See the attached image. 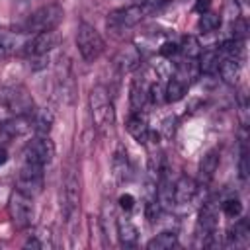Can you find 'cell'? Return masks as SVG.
Masks as SVG:
<instances>
[{
	"label": "cell",
	"mask_w": 250,
	"mask_h": 250,
	"mask_svg": "<svg viewBox=\"0 0 250 250\" xmlns=\"http://www.w3.org/2000/svg\"><path fill=\"white\" fill-rule=\"evenodd\" d=\"M64 18V10L59 4H47L37 8L33 14H29V18L23 23V31L25 33H43V31H55L59 27V23Z\"/></svg>",
	"instance_id": "cell-1"
},
{
	"label": "cell",
	"mask_w": 250,
	"mask_h": 250,
	"mask_svg": "<svg viewBox=\"0 0 250 250\" xmlns=\"http://www.w3.org/2000/svg\"><path fill=\"white\" fill-rule=\"evenodd\" d=\"M76 47H78L80 57L86 62H94L105 51V43H104L102 35L98 33V29L94 25H90L86 21H82L76 29Z\"/></svg>",
	"instance_id": "cell-2"
},
{
	"label": "cell",
	"mask_w": 250,
	"mask_h": 250,
	"mask_svg": "<svg viewBox=\"0 0 250 250\" xmlns=\"http://www.w3.org/2000/svg\"><path fill=\"white\" fill-rule=\"evenodd\" d=\"M90 109H92V119L94 125L104 131L113 125V104L109 100V94L104 86H96L90 92Z\"/></svg>",
	"instance_id": "cell-3"
},
{
	"label": "cell",
	"mask_w": 250,
	"mask_h": 250,
	"mask_svg": "<svg viewBox=\"0 0 250 250\" xmlns=\"http://www.w3.org/2000/svg\"><path fill=\"white\" fill-rule=\"evenodd\" d=\"M8 209H10L12 221L18 229H25L31 225V219H33V197L31 195H27L20 189L12 191Z\"/></svg>",
	"instance_id": "cell-4"
},
{
	"label": "cell",
	"mask_w": 250,
	"mask_h": 250,
	"mask_svg": "<svg viewBox=\"0 0 250 250\" xmlns=\"http://www.w3.org/2000/svg\"><path fill=\"white\" fill-rule=\"evenodd\" d=\"M55 156V145L53 141L45 135H37L33 141L27 143L25 150H23V162L35 164V166H47Z\"/></svg>",
	"instance_id": "cell-5"
},
{
	"label": "cell",
	"mask_w": 250,
	"mask_h": 250,
	"mask_svg": "<svg viewBox=\"0 0 250 250\" xmlns=\"http://www.w3.org/2000/svg\"><path fill=\"white\" fill-rule=\"evenodd\" d=\"M145 18V12L139 4H133V6H125V8H119V10H113L107 14V29L113 31V33H119L123 29H129V27H135L137 23H141V20Z\"/></svg>",
	"instance_id": "cell-6"
},
{
	"label": "cell",
	"mask_w": 250,
	"mask_h": 250,
	"mask_svg": "<svg viewBox=\"0 0 250 250\" xmlns=\"http://www.w3.org/2000/svg\"><path fill=\"white\" fill-rule=\"evenodd\" d=\"M43 188V166H35L29 162H23L20 174H18V182H16V189L27 193V195H37Z\"/></svg>",
	"instance_id": "cell-7"
},
{
	"label": "cell",
	"mask_w": 250,
	"mask_h": 250,
	"mask_svg": "<svg viewBox=\"0 0 250 250\" xmlns=\"http://www.w3.org/2000/svg\"><path fill=\"white\" fill-rule=\"evenodd\" d=\"M78 201H80V182H78V176L70 170L62 182V189H61V207H62V213L66 219L76 211Z\"/></svg>",
	"instance_id": "cell-8"
},
{
	"label": "cell",
	"mask_w": 250,
	"mask_h": 250,
	"mask_svg": "<svg viewBox=\"0 0 250 250\" xmlns=\"http://www.w3.org/2000/svg\"><path fill=\"white\" fill-rule=\"evenodd\" d=\"M6 107L10 109L12 115H31L33 100L23 88H16L6 94Z\"/></svg>",
	"instance_id": "cell-9"
},
{
	"label": "cell",
	"mask_w": 250,
	"mask_h": 250,
	"mask_svg": "<svg viewBox=\"0 0 250 250\" xmlns=\"http://www.w3.org/2000/svg\"><path fill=\"white\" fill-rule=\"evenodd\" d=\"M55 45H57V33L55 31L35 33L33 39H29L25 43V53L29 57H45V55H49V51Z\"/></svg>",
	"instance_id": "cell-10"
},
{
	"label": "cell",
	"mask_w": 250,
	"mask_h": 250,
	"mask_svg": "<svg viewBox=\"0 0 250 250\" xmlns=\"http://www.w3.org/2000/svg\"><path fill=\"white\" fill-rule=\"evenodd\" d=\"M125 129H127V133L135 139V141H139V143H143V145H146L148 141H150V127H148V121H146V117L145 115H141L139 111H133V115H129V119H127V123H125Z\"/></svg>",
	"instance_id": "cell-11"
},
{
	"label": "cell",
	"mask_w": 250,
	"mask_h": 250,
	"mask_svg": "<svg viewBox=\"0 0 250 250\" xmlns=\"http://www.w3.org/2000/svg\"><path fill=\"white\" fill-rule=\"evenodd\" d=\"M195 193H197V182L193 178H189V176H180L178 182L172 186V197L180 205L191 203Z\"/></svg>",
	"instance_id": "cell-12"
},
{
	"label": "cell",
	"mask_w": 250,
	"mask_h": 250,
	"mask_svg": "<svg viewBox=\"0 0 250 250\" xmlns=\"http://www.w3.org/2000/svg\"><path fill=\"white\" fill-rule=\"evenodd\" d=\"M131 107L133 111H141L145 107V104L148 102V94H150V82L145 76H137L131 82Z\"/></svg>",
	"instance_id": "cell-13"
},
{
	"label": "cell",
	"mask_w": 250,
	"mask_h": 250,
	"mask_svg": "<svg viewBox=\"0 0 250 250\" xmlns=\"http://www.w3.org/2000/svg\"><path fill=\"white\" fill-rule=\"evenodd\" d=\"M115 62L123 72H131V70L139 68L141 66V51H139V47H135V45L121 47L117 57H115Z\"/></svg>",
	"instance_id": "cell-14"
},
{
	"label": "cell",
	"mask_w": 250,
	"mask_h": 250,
	"mask_svg": "<svg viewBox=\"0 0 250 250\" xmlns=\"http://www.w3.org/2000/svg\"><path fill=\"white\" fill-rule=\"evenodd\" d=\"M219 162H221V154L217 148H211L205 152V156L201 158L199 162V182L201 184H209L219 168Z\"/></svg>",
	"instance_id": "cell-15"
},
{
	"label": "cell",
	"mask_w": 250,
	"mask_h": 250,
	"mask_svg": "<svg viewBox=\"0 0 250 250\" xmlns=\"http://www.w3.org/2000/svg\"><path fill=\"white\" fill-rule=\"evenodd\" d=\"M111 168H113V178L123 184L131 178V164H129V158H127V152L119 146L115 152H113V158H111Z\"/></svg>",
	"instance_id": "cell-16"
},
{
	"label": "cell",
	"mask_w": 250,
	"mask_h": 250,
	"mask_svg": "<svg viewBox=\"0 0 250 250\" xmlns=\"http://www.w3.org/2000/svg\"><path fill=\"white\" fill-rule=\"evenodd\" d=\"M221 72V78L223 82L227 84H236L238 78H240V59L238 57H225L221 59V64H219V70Z\"/></svg>",
	"instance_id": "cell-17"
},
{
	"label": "cell",
	"mask_w": 250,
	"mask_h": 250,
	"mask_svg": "<svg viewBox=\"0 0 250 250\" xmlns=\"http://www.w3.org/2000/svg\"><path fill=\"white\" fill-rule=\"evenodd\" d=\"M29 119H31V129L37 135L45 137L51 131V127H53V113L49 109H33Z\"/></svg>",
	"instance_id": "cell-18"
},
{
	"label": "cell",
	"mask_w": 250,
	"mask_h": 250,
	"mask_svg": "<svg viewBox=\"0 0 250 250\" xmlns=\"http://www.w3.org/2000/svg\"><path fill=\"white\" fill-rule=\"evenodd\" d=\"M197 59H199V62H197L199 72H203V74H215V72L219 70V64H221V53H219L217 49L203 51Z\"/></svg>",
	"instance_id": "cell-19"
},
{
	"label": "cell",
	"mask_w": 250,
	"mask_h": 250,
	"mask_svg": "<svg viewBox=\"0 0 250 250\" xmlns=\"http://www.w3.org/2000/svg\"><path fill=\"white\" fill-rule=\"evenodd\" d=\"M188 88H189V84L186 82V80H182V78H178V76H172L170 78V82L166 84V88H164V100L166 102H180L186 94H188Z\"/></svg>",
	"instance_id": "cell-20"
},
{
	"label": "cell",
	"mask_w": 250,
	"mask_h": 250,
	"mask_svg": "<svg viewBox=\"0 0 250 250\" xmlns=\"http://www.w3.org/2000/svg\"><path fill=\"white\" fill-rule=\"evenodd\" d=\"M176 244H178V234L172 230H162L146 242V248L148 250H168V248H174Z\"/></svg>",
	"instance_id": "cell-21"
},
{
	"label": "cell",
	"mask_w": 250,
	"mask_h": 250,
	"mask_svg": "<svg viewBox=\"0 0 250 250\" xmlns=\"http://www.w3.org/2000/svg\"><path fill=\"white\" fill-rule=\"evenodd\" d=\"M117 236H119V242L123 246H135L137 240H139V230L131 221L121 219L117 223Z\"/></svg>",
	"instance_id": "cell-22"
},
{
	"label": "cell",
	"mask_w": 250,
	"mask_h": 250,
	"mask_svg": "<svg viewBox=\"0 0 250 250\" xmlns=\"http://www.w3.org/2000/svg\"><path fill=\"white\" fill-rule=\"evenodd\" d=\"M178 47H180L182 57L188 61H197V57L201 55V45H199L197 37H193V35H186Z\"/></svg>",
	"instance_id": "cell-23"
},
{
	"label": "cell",
	"mask_w": 250,
	"mask_h": 250,
	"mask_svg": "<svg viewBox=\"0 0 250 250\" xmlns=\"http://www.w3.org/2000/svg\"><path fill=\"white\" fill-rule=\"evenodd\" d=\"M199 29L203 31V33H211V31H215L219 25H221V16L219 14H215V12H203V14H199Z\"/></svg>",
	"instance_id": "cell-24"
},
{
	"label": "cell",
	"mask_w": 250,
	"mask_h": 250,
	"mask_svg": "<svg viewBox=\"0 0 250 250\" xmlns=\"http://www.w3.org/2000/svg\"><path fill=\"white\" fill-rule=\"evenodd\" d=\"M229 238H230L232 244H244V242H248L250 230H248L246 221H238V223L229 230Z\"/></svg>",
	"instance_id": "cell-25"
},
{
	"label": "cell",
	"mask_w": 250,
	"mask_h": 250,
	"mask_svg": "<svg viewBox=\"0 0 250 250\" xmlns=\"http://www.w3.org/2000/svg\"><path fill=\"white\" fill-rule=\"evenodd\" d=\"M221 209H223V213H225L229 219H236V217L242 215V203H240L238 197H229V199H225L223 205H221Z\"/></svg>",
	"instance_id": "cell-26"
},
{
	"label": "cell",
	"mask_w": 250,
	"mask_h": 250,
	"mask_svg": "<svg viewBox=\"0 0 250 250\" xmlns=\"http://www.w3.org/2000/svg\"><path fill=\"white\" fill-rule=\"evenodd\" d=\"M219 16H221V18H227L230 23H232L234 20H238V18H240V4H238V0H225L223 10H221Z\"/></svg>",
	"instance_id": "cell-27"
},
{
	"label": "cell",
	"mask_w": 250,
	"mask_h": 250,
	"mask_svg": "<svg viewBox=\"0 0 250 250\" xmlns=\"http://www.w3.org/2000/svg\"><path fill=\"white\" fill-rule=\"evenodd\" d=\"M166 2H168V0H143L139 6L143 8L145 16H150V14H156V12H160V10L166 6Z\"/></svg>",
	"instance_id": "cell-28"
},
{
	"label": "cell",
	"mask_w": 250,
	"mask_h": 250,
	"mask_svg": "<svg viewBox=\"0 0 250 250\" xmlns=\"http://www.w3.org/2000/svg\"><path fill=\"white\" fill-rule=\"evenodd\" d=\"M158 53H160L164 59H172L174 55L180 53V47H178V43H174V41H164V43L160 45Z\"/></svg>",
	"instance_id": "cell-29"
},
{
	"label": "cell",
	"mask_w": 250,
	"mask_h": 250,
	"mask_svg": "<svg viewBox=\"0 0 250 250\" xmlns=\"http://www.w3.org/2000/svg\"><path fill=\"white\" fill-rule=\"evenodd\" d=\"M238 168H240V178L246 180V176H248V150H246L244 141L240 145V164H238Z\"/></svg>",
	"instance_id": "cell-30"
},
{
	"label": "cell",
	"mask_w": 250,
	"mask_h": 250,
	"mask_svg": "<svg viewBox=\"0 0 250 250\" xmlns=\"http://www.w3.org/2000/svg\"><path fill=\"white\" fill-rule=\"evenodd\" d=\"M119 207H121L123 211H131V209L135 207V197H133L131 193H123V195H119Z\"/></svg>",
	"instance_id": "cell-31"
},
{
	"label": "cell",
	"mask_w": 250,
	"mask_h": 250,
	"mask_svg": "<svg viewBox=\"0 0 250 250\" xmlns=\"http://www.w3.org/2000/svg\"><path fill=\"white\" fill-rule=\"evenodd\" d=\"M195 10H197L199 14L207 12V10H209V0H197V2H195Z\"/></svg>",
	"instance_id": "cell-32"
},
{
	"label": "cell",
	"mask_w": 250,
	"mask_h": 250,
	"mask_svg": "<svg viewBox=\"0 0 250 250\" xmlns=\"http://www.w3.org/2000/svg\"><path fill=\"white\" fill-rule=\"evenodd\" d=\"M6 162H8V150L4 146H0V166L6 164Z\"/></svg>",
	"instance_id": "cell-33"
},
{
	"label": "cell",
	"mask_w": 250,
	"mask_h": 250,
	"mask_svg": "<svg viewBox=\"0 0 250 250\" xmlns=\"http://www.w3.org/2000/svg\"><path fill=\"white\" fill-rule=\"evenodd\" d=\"M244 2H246V4H248V2H250V0H244Z\"/></svg>",
	"instance_id": "cell-34"
}]
</instances>
